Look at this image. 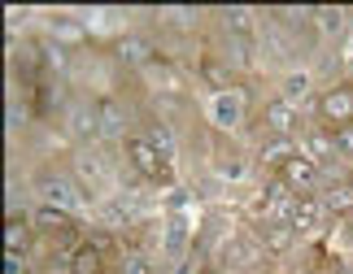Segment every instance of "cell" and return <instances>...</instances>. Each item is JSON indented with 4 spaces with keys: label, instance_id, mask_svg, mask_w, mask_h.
Instances as JSON below:
<instances>
[{
    "label": "cell",
    "instance_id": "cell-26",
    "mask_svg": "<svg viewBox=\"0 0 353 274\" xmlns=\"http://www.w3.org/2000/svg\"><path fill=\"white\" fill-rule=\"evenodd\" d=\"M336 148L353 157V122H349V127H341V135H336Z\"/></svg>",
    "mask_w": 353,
    "mask_h": 274
},
{
    "label": "cell",
    "instance_id": "cell-9",
    "mask_svg": "<svg viewBox=\"0 0 353 274\" xmlns=\"http://www.w3.org/2000/svg\"><path fill=\"white\" fill-rule=\"evenodd\" d=\"M5 249L13 257H22L26 249H31V226H26L22 218H9V222H5Z\"/></svg>",
    "mask_w": 353,
    "mask_h": 274
},
{
    "label": "cell",
    "instance_id": "cell-2",
    "mask_svg": "<svg viewBox=\"0 0 353 274\" xmlns=\"http://www.w3.org/2000/svg\"><path fill=\"white\" fill-rule=\"evenodd\" d=\"M74 179L83 191H105L110 187V170H105V157L97 153H79L74 157Z\"/></svg>",
    "mask_w": 353,
    "mask_h": 274
},
{
    "label": "cell",
    "instance_id": "cell-12",
    "mask_svg": "<svg viewBox=\"0 0 353 274\" xmlns=\"http://www.w3.org/2000/svg\"><path fill=\"white\" fill-rule=\"evenodd\" d=\"M214 122H219L223 131L240 122V96H236V92H227V96H219V101H214Z\"/></svg>",
    "mask_w": 353,
    "mask_h": 274
},
{
    "label": "cell",
    "instance_id": "cell-8",
    "mask_svg": "<svg viewBox=\"0 0 353 274\" xmlns=\"http://www.w3.org/2000/svg\"><path fill=\"white\" fill-rule=\"evenodd\" d=\"M266 127L275 131L279 140H283V135H288V131L296 127V114H292V105L283 101V96H279V101H270V105H266Z\"/></svg>",
    "mask_w": 353,
    "mask_h": 274
},
{
    "label": "cell",
    "instance_id": "cell-25",
    "mask_svg": "<svg viewBox=\"0 0 353 274\" xmlns=\"http://www.w3.org/2000/svg\"><path fill=\"white\" fill-rule=\"evenodd\" d=\"M161 22L183 26V22H192V9H161Z\"/></svg>",
    "mask_w": 353,
    "mask_h": 274
},
{
    "label": "cell",
    "instance_id": "cell-31",
    "mask_svg": "<svg viewBox=\"0 0 353 274\" xmlns=\"http://www.w3.org/2000/svg\"><path fill=\"white\" fill-rule=\"evenodd\" d=\"M205 78H210V83H223V70H219V65L210 61V65H205Z\"/></svg>",
    "mask_w": 353,
    "mask_h": 274
},
{
    "label": "cell",
    "instance_id": "cell-22",
    "mask_svg": "<svg viewBox=\"0 0 353 274\" xmlns=\"http://www.w3.org/2000/svg\"><path fill=\"white\" fill-rule=\"evenodd\" d=\"M288 226L292 231H310V226H314V209H310V204H296V213H292Z\"/></svg>",
    "mask_w": 353,
    "mask_h": 274
},
{
    "label": "cell",
    "instance_id": "cell-27",
    "mask_svg": "<svg viewBox=\"0 0 353 274\" xmlns=\"http://www.w3.org/2000/svg\"><path fill=\"white\" fill-rule=\"evenodd\" d=\"M314 22H323V26H327V35H332L336 26H341V13H336V9H323V13H314Z\"/></svg>",
    "mask_w": 353,
    "mask_h": 274
},
{
    "label": "cell",
    "instance_id": "cell-3",
    "mask_svg": "<svg viewBox=\"0 0 353 274\" xmlns=\"http://www.w3.org/2000/svg\"><path fill=\"white\" fill-rule=\"evenodd\" d=\"M127 157H131V166L140 170V174H148V179H166V157H161L148 140H131L127 144Z\"/></svg>",
    "mask_w": 353,
    "mask_h": 274
},
{
    "label": "cell",
    "instance_id": "cell-28",
    "mask_svg": "<svg viewBox=\"0 0 353 274\" xmlns=\"http://www.w3.org/2000/svg\"><path fill=\"white\" fill-rule=\"evenodd\" d=\"M122 274H148V262H144V257H127V266H122Z\"/></svg>",
    "mask_w": 353,
    "mask_h": 274
},
{
    "label": "cell",
    "instance_id": "cell-5",
    "mask_svg": "<svg viewBox=\"0 0 353 274\" xmlns=\"http://www.w3.org/2000/svg\"><path fill=\"white\" fill-rule=\"evenodd\" d=\"M319 114L327 122H341V127H349L353 122V87H336L319 101Z\"/></svg>",
    "mask_w": 353,
    "mask_h": 274
},
{
    "label": "cell",
    "instance_id": "cell-15",
    "mask_svg": "<svg viewBox=\"0 0 353 274\" xmlns=\"http://www.w3.org/2000/svg\"><path fill=\"white\" fill-rule=\"evenodd\" d=\"M262 240H266L270 253H283V249H292V226H288V222H270V226L262 231Z\"/></svg>",
    "mask_w": 353,
    "mask_h": 274
},
{
    "label": "cell",
    "instance_id": "cell-19",
    "mask_svg": "<svg viewBox=\"0 0 353 274\" xmlns=\"http://www.w3.org/2000/svg\"><path fill=\"white\" fill-rule=\"evenodd\" d=\"M305 96H310V78L301 74V70H296V74H288V78H283V101H305Z\"/></svg>",
    "mask_w": 353,
    "mask_h": 274
},
{
    "label": "cell",
    "instance_id": "cell-14",
    "mask_svg": "<svg viewBox=\"0 0 353 274\" xmlns=\"http://www.w3.org/2000/svg\"><path fill=\"white\" fill-rule=\"evenodd\" d=\"M97 109H101V135H105V140H118V135H122V109L114 101H101Z\"/></svg>",
    "mask_w": 353,
    "mask_h": 274
},
{
    "label": "cell",
    "instance_id": "cell-24",
    "mask_svg": "<svg viewBox=\"0 0 353 274\" xmlns=\"http://www.w3.org/2000/svg\"><path fill=\"white\" fill-rule=\"evenodd\" d=\"M253 257H257V249H253V244H232V262H236V266L253 262Z\"/></svg>",
    "mask_w": 353,
    "mask_h": 274
},
{
    "label": "cell",
    "instance_id": "cell-29",
    "mask_svg": "<svg viewBox=\"0 0 353 274\" xmlns=\"http://www.w3.org/2000/svg\"><path fill=\"white\" fill-rule=\"evenodd\" d=\"M5 274H26V266H22V257H5Z\"/></svg>",
    "mask_w": 353,
    "mask_h": 274
},
{
    "label": "cell",
    "instance_id": "cell-6",
    "mask_svg": "<svg viewBox=\"0 0 353 274\" xmlns=\"http://www.w3.org/2000/svg\"><path fill=\"white\" fill-rule=\"evenodd\" d=\"M283 183L296 187V191L319 187V170H314V161H310V157H292L288 166H283Z\"/></svg>",
    "mask_w": 353,
    "mask_h": 274
},
{
    "label": "cell",
    "instance_id": "cell-32",
    "mask_svg": "<svg viewBox=\"0 0 353 274\" xmlns=\"http://www.w3.org/2000/svg\"><path fill=\"white\" fill-rule=\"evenodd\" d=\"M349 244H353V218H349Z\"/></svg>",
    "mask_w": 353,
    "mask_h": 274
},
{
    "label": "cell",
    "instance_id": "cell-17",
    "mask_svg": "<svg viewBox=\"0 0 353 274\" xmlns=\"http://www.w3.org/2000/svg\"><path fill=\"white\" fill-rule=\"evenodd\" d=\"M70 270H74V274H101V253H97V249H74Z\"/></svg>",
    "mask_w": 353,
    "mask_h": 274
},
{
    "label": "cell",
    "instance_id": "cell-21",
    "mask_svg": "<svg viewBox=\"0 0 353 274\" xmlns=\"http://www.w3.org/2000/svg\"><path fill=\"white\" fill-rule=\"evenodd\" d=\"M148 144H153L161 157H170V153H174V140H170V131H166V127H157L153 135H148Z\"/></svg>",
    "mask_w": 353,
    "mask_h": 274
},
{
    "label": "cell",
    "instance_id": "cell-11",
    "mask_svg": "<svg viewBox=\"0 0 353 274\" xmlns=\"http://www.w3.org/2000/svg\"><path fill=\"white\" fill-rule=\"evenodd\" d=\"M48 31H52V39H61V44H83V39H88V31H83L79 18H52Z\"/></svg>",
    "mask_w": 353,
    "mask_h": 274
},
{
    "label": "cell",
    "instance_id": "cell-4",
    "mask_svg": "<svg viewBox=\"0 0 353 274\" xmlns=\"http://www.w3.org/2000/svg\"><path fill=\"white\" fill-rule=\"evenodd\" d=\"M114 57H118V65H127V70H140V65L153 61V48H148V39H140V35H118Z\"/></svg>",
    "mask_w": 353,
    "mask_h": 274
},
{
    "label": "cell",
    "instance_id": "cell-30",
    "mask_svg": "<svg viewBox=\"0 0 353 274\" xmlns=\"http://www.w3.org/2000/svg\"><path fill=\"white\" fill-rule=\"evenodd\" d=\"M44 52H48V61H52V70H65V57H61V48H52V44H48Z\"/></svg>",
    "mask_w": 353,
    "mask_h": 274
},
{
    "label": "cell",
    "instance_id": "cell-10",
    "mask_svg": "<svg viewBox=\"0 0 353 274\" xmlns=\"http://www.w3.org/2000/svg\"><path fill=\"white\" fill-rule=\"evenodd\" d=\"M323 209L327 213H353V187L349 183H332L323 191Z\"/></svg>",
    "mask_w": 353,
    "mask_h": 274
},
{
    "label": "cell",
    "instance_id": "cell-16",
    "mask_svg": "<svg viewBox=\"0 0 353 274\" xmlns=\"http://www.w3.org/2000/svg\"><path fill=\"white\" fill-rule=\"evenodd\" d=\"M223 26H227L236 39H244V35L253 31V13H249V9H227V13H223Z\"/></svg>",
    "mask_w": 353,
    "mask_h": 274
},
{
    "label": "cell",
    "instance_id": "cell-7",
    "mask_svg": "<svg viewBox=\"0 0 353 274\" xmlns=\"http://www.w3.org/2000/svg\"><path fill=\"white\" fill-rule=\"evenodd\" d=\"M70 131L79 135V140H92V135H101V109H97V105H74Z\"/></svg>",
    "mask_w": 353,
    "mask_h": 274
},
{
    "label": "cell",
    "instance_id": "cell-13",
    "mask_svg": "<svg viewBox=\"0 0 353 274\" xmlns=\"http://www.w3.org/2000/svg\"><path fill=\"white\" fill-rule=\"evenodd\" d=\"M35 226L39 231H70V213L52 209V204H39V209H35Z\"/></svg>",
    "mask_w": 353,
    "mask_h": 274
},
{
    "label": "cell",
    "instance_id": "cell-20",
    "mask_svg": "<svg viewBox=\"0 0 353 274\" xmlns=\"http://www.w3.org/2000/svg\"><path fill=\"white\" fill-rule=\"evenodd\" d=\"M262 161H266V166H279V161L288 166V161H292V144H288V140L266 144V148H262Z\"/></svg>",
    "mask_w": 353,
    "mask_h": 274
},
{
    "label": "cell",
    "instance_id": "cell-23",
    "mask_svg": "<svg viewBox=\"0 0 353 274\" xmlns=\"http://www.w3.org/2000/svg\"><path fill=\"white\" fill-rule=\"evenodd\" d=\"M310 153L314 157H336V144L327 140V135H310Z\"/></svg>",
    "mask_w": 353,
    "mask_h": 274
},
{
    "label": "cell",
    "instance_id": "cell-18",
    "mask_svg": "<svg viewBox=\"0 0 353 274\" xmlns=\"http://www.w3.org/2000/svg\"><path fill=\"white\" fill-rule=\"evenodd\" d=\"M183 249H188V226L179 222V218H170V226H166V253L179 257Z\"/></svg>",
    "mask_w": 353,
    "mask_h": 274
},
{
    "label": "cell",
    "instance_id": "cell-1",
    "mask_svg": "<svg viewBox=\"0 0 353 274\" xmlns=\"http://www.w3.org/2000/svg\"><path fill=\"white\" fill-rule=\"evenodd\" d=\"M35 191H39V204H52V209H65V213H74L83 204V187L70 174H39Z\"/></svg>",
    "mask_w": 353,
    "mask_h": 274
}]
</instances>
